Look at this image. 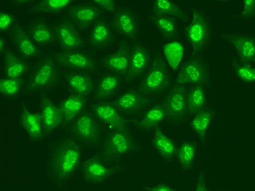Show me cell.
Returning <instances> with one entry per match:
<instances>
[{"label":"cell","instance_id":"1","mask_svg":"<svg viewBox=\"0 0 255 191\" xmlns=\"http://www.w3.org/2000/svg\"><path fill=\"white\" fill-rule=\"evenodd\" d=\"M82 154L80 143L71 136L62 138L53 144L46 169L57 187H63L71 180L82 163Z\"/></svg>","mask_w":255,"mask_h":191},{"label":"cell","instance_id":"2","mask_svg":"<svg viewBox=\"0 0 255 191\" xmlns=\"http://www.w3.org/2000/svg\"><path fill=\"white\" fill-rule=\"evenodd\" d=\"M189 19L183 27L182 37L186 43L190 56H203L214 42L213 20L202 8L189 9Z\"/></svg>","mask_w":255,"mask_h":191},{"label":"cell","instance_id":"3","mask_svg":"<svg viewBox=\"0 0 255 191\" xmlns=\"http://www.w3.org/2000/svg\"><path fill=\"white\" fill-rule=\"evenodd\" d=\"M172 83L170 69L160 51H156L137 90L143 95L152 97L165 93L170 89Z\"/></svg>","mask_w":255,"mask_h":191},{"label":"cell","instance_id":"4","mask_svg":"<svg viewBox=\"0 0 255 191\" xmlns=\"http://www.w3.org/2000/svg\"><path fill=\"white\" fill-rule=\"evenodd\" d=\"M137 147L129 129L113 130L104 138L100 155L106 164H118L125 156L134 152Z\"/></svg>","mask_w":255,"mask_h":191},{"label":"cell","instance_id":"5","mask_svg":"<svg viewBox=\"0 0 255 191\" xmlns=\"http://www.w3.org/2000/svg\"><path fill=\"white\" fill-rule=\"evenodd\" d=\"M57 64L50 56L46 57L40 61L27 80L24 94L48 90L59 84L60 74Z\"/></svg>","mask_w":255,"mask_h":191},{"label":"cell","instance_id":"6","mask_svg":"<svg viewBox=\"0 0 255 191\" xmlns=\"http://www.w3.org/2000/svg\"><path fill=\"white\" fill-rule=\"evenodd\" d=\"M211 65L203 56H190L176 72V85L207 86L211 82Z\"/></svg>","mask_w":255,"mask_h":191},{"label":"cell","instance_id":"7","mask_svg":"<svg viewBox=\"0 0 255 191\" xmlns=\"http://www.w3.org/2000/svg\"><path fill=\"white\" fill-rule=\"evenodd\" d=\"M68 126L69 134L80 143L95 147L101 142L103 125L91 112L84 111Z\"/></svg>","mask_w":255,"mask_h":191},{"label":"cell","instance_id":"8","mask_svg":"<svg viewBox=\"0 0 255 191\" xmlns=\"http://www.w3.org/2000/svg\"><path fill=\"white\" fill-rule=\"evenodd\" d=\"M111 27L121 36L136 42L141 36V17L134 8L123 5L113 13Z\"/></svg>","mask_w":255,"mask_h":191},{"label":"cell","instance_id":"9","mask_svg":"<svg viewBox=\"0 0 255 191\" xmlns=\"http://www.w3.org/2000/svg\"><path fill=\"white\" fill-rule=\"evenodd\" d=\"M82 175L85 182L90 185H101L125 170L119 163L110 165L104 163L101 155L86 159L82 164Z\"/></svg>","mask_w":255,"mask_h":191},{"label":"cell","instance_id":"10","mask_svg":"<svg viewBox=\"0 0 255 191\" xmlns=\"http://www.w3.org/2000/svg\"><path fill=\"white\" fill-rule=\"evenodd\" d=\"M187 86L176 85L168 92L162 103L166 113V120L173 124H181L188 117Z\"/></svg>","mask_w":255,"mask_h":191},{"label":"cell","instance_id":"11","mask_svg":"<svg viewBox=\"0 0 255 191\" xmlns=\"http://www.w3.org/2000/svg\"><path fill=\"white\" fill-rule=\"evenodd\" d=\"M151 51L141 42H136L131 47L128 69L124 77L125 83H131L141 79L145 74L152 59Z\"/></svg>","mask_w":255,"mask_h":191},{"label":"cell","instance_id":"12","mask_svg":"<svg viewBox=\"0 0 255 191\" xmlns=\"http://www.w3.org/2000/svg\"><path fill=\"white\" fill-rule=\"evenodd\" d=\"M18 124L28 140L37 143L45 140L41 117L39 112L34 111L25 102H22L20 108Z\"/></svg>","mask_w":255,"mask_h":191},{"label":"cell","instance_id":"13","mask_svg":"<svg viewBox=\"0 0 255 191\" xmlns=\"http://www.w3.org/2000/svg\"><path fill=\"white\" fill-rule=\"evenodd\" d=\"M220 38L233 48L235 55L239 59L255 63V36L254 34L231 32L221 34Z\"/></svg>","mask_w":255,"mask_h":191},{"label":"cell","instance_id":"14","mask_svg":"<svg viewBox=\"0 0 255 191\" xmlns=\"http://www.w3.org/2000/svg\"><path fill=\"white\" fill-rule=\"evenodd\" d=\"M53 32L55 42L63 50H79L84 47V40L79 28L71 19L58 23Z\"/></svg>","mask_w":255,"mask_h":191},{"label":"cell","instance_id":"15","mask_svg":"<svg viewBox=\"0 0 255 191\" xmlns=\"http://www.w3.org/2000/svg\"><path fill=\"white\" fill-rule=\"evenodd\" d=\"M55 59L58 65L72 71L89 73L96 70L94 57L80 50H63L55 55Z\"/></svg>","mask_w":255,"mask_h":191},{"label":"cell","instance_id":"16","mask_svg":"<svg viewBox=\"0 0 255 191\" xmlns=\"http://www.w3.org/2000/svg\"><path fill=\"white\" fill-rule=\"evenodd\" d=\"M90 112L102 125L112 130L128 129V121L113 103L106 101L97 102L91 107Z\"/></svg>","mask_w":255,"mask_h":191},{"label":"cell","instance_id":"17","mask_svg":"<svg viewBox=\"0 0 255 191\" xmlns=\"http://www.w3.org/2000/svg\"><path fill=\"white\" fill-rule=\"evenodd\" d=\"M71 20L80 30H86L102 18L103 11L91 2L72 4L67 9Z\"/></svg>","mask_w":255,"mask_h":191},{"label":"cell","instance_id":"18","mask_svg":"<svg viewBox=\"0 0 255 191\" xmlns=\"http://www.w3.org/2000/svg\"><path fill=\"white\" fill-rule=\"evenodd\" d=\"M152 102V97L143 95L137 89L124 92L113 103L122 114L131 115L141 112Z\"/></svg>","mask_w":255,"mask_h":191},{"label":"cell","instance_id":"19","mask_svg":"<svg viewBox=\"0 0 255 191\" xmlns=\"http://www.w3.org/2000/svg\"><path fill=\"white\" fill-rule=\"evenodd\" d=\"M38 111L41 117L44 135L46 139L53 135L59 127H62V115L58 105L46 95H43L40 98Z\"/></svg>","mask_w":255,"mask_h":191},{"label":"cell","instance_id":"20","mask_svg":"<svg viewBox=\"0 0 255 191\" xmlns=\"http://www.w3.org/2000/svg\"><path fill=\"white\" fill-rule=\"evenodd\" d=\"M130 54L131 47L122 43L112 53L102 58L101 65L110 72L125 77L129 67Z\"/></svg>","mask_w":255,"mask_h":191},{"label":"cell","instance_id":"21","mask_svg":"<svg viewBox=\"0 0 255 191\" xmlns=\"http://www.w3.org/2000/svg\"><path fill=\"white\" fill-rule=\"evenodd\" d=\"M182 38L164 41L160 51L170 70L176 73L189 53L187 44Z\"/></svg>","mask_w":255,"mask_h":191},{"label":"cell","instance_id":"22","mask_svg":"<svg viewBox=\"0 0 255 191\" xmlns=\"http://www.w3.org/2000/svg\"><path fill=\"white\" fill-rule=\"evenodd\" d=\"M148 21L164 41L182 37L183 25L178 20L166 15L149 14Z\"/></svg>","mask_w":255,"mask_h":191},{"label":"cell","instance_id":"23","mask_svg":"<svg viewBox=\"0 0 255 191\" xmlns=\"http://www.w3.org/2000/svg\"><path fill=\"white\" fill-rule=\"evenodd\" d=\"M12 40L16 51L22 59L32 61L37 59L40 52L21 25H15L12 28Z\"/></svg>","mask_w":255,"mask_h":191},{"label":"cell","instance_id":"24","mask_svg":"<svg viewBox=\"0 0 255 191\" xmlns=\"http://www.w3.org/2000/svg\"><path fill=\"white\" fill-rule=\"evenodd\" d=\"M114 39L112 27L106 19L101 18L90 27L88 41L91 48L101 50L112 45Z\"/></svg>","mask_w":255,"mask_h":191},{"label":"cell","instance_id":"25","mask_svg":"<svg viewBox=\"0 0 255 191\" xmlns=\"http://www.w3.org/2000/svg\"><path fill=\"white\" fill-rule=\"evenodd\" d=\"M149 14L171 17L183 26L189 19V11L173 0H154L151 2Z\"/></svg>","mask_w":255,"mask_h":191},{"label":"cell","instance_id":"26","mask_svg":"<svg viewBox=\"0 0 255 191\" xmlns=\"http://www.w3.org/2000/svg\"><path fill=\"white\" fill-rule=\"evenodd\" d=\"M89 97L72 94L62 100L58 105L62 115V127L70 124L84 112L88 104Z\"/></svg>","mask_w":255,"mask_h":191},{"label":"cell","instance_id":"27","mask_svg":"<svg viewBox=\"0 0 255 191\" xmlns=\"http://www.w3.org/2000/svg\"><path fill=\"white\" fill-rule=\"evenodd\" d=\"M64 78L72 94L89 97L95 91L96 83L89 73L71 71Z\"/></svg>","mask_w":255,"mask_h":191},{"label":"cell","instance_id":"28","mask_svg":"<svg viewBox=\"0 0 255 191\" xmlns=\"http://www.w3.org/2000/svg\"><path fill=\"white\" fill-rule=\"evenodd\" d=\"M2 77L24 78L30 72V66L27 61L7 50L2 55Z\"/></svg>","mask_w":255,"mask_h":191},{"label":"cell","instance_id":"29","mask_svg":"<svg viewBox=\"0 0 255 191\" xmlns=\"http://www.w3.org/2000/svg\"><path fill=\"white\" fill-rule=\"evenodd\" d=\"M166 120V113L162 101L150 108L141 117L133 120V124L139 130L150 132Z\"/></svg>","mask_w":255,"mask_h":191},{"label":"cell","instance_id":"30","mask_svg":"<svg viewBox=\"0 0 255 191\" xmlns=\"http://www.w3.org/2000/svg\"><path fill=\"white\" fill-rule=\"evenodd\" d=\"M122 84L121 77L113 73L102 75L96 84L94 98L97 102L105 101L115 96Z\"/></svg>","mask_w":255,"mask_h":191},{"label":"cell","instance_id":"31","mask_svg":"<svg viewBox=\"0 0 255 191\" xmlns=\"http://www.w3.org/2000/svg\"><path fill=\"white\" fill-rule=\"evenodd\" d=\"M152 145L161 159L171 163L176 158L178 149L176 144L162 131L160 126L154 131Z\"/></svg>","mask_w":255,"mask_h":191},{"label":"cell","instance_id":"32","mask_svg":"<svg viewBox=\"0 0 255 191\" xmlns=\"http://www.w3.org/2000/svg\"><path fill=\"white\" fill-rule=\"evenodd\" d=\"M28 35L38 48H46L55 42L53 30L46 21H34L29 27Z\"/></svg>","mask_w":255,"mask_h":191},{"label":"cell","instance_id":"33","mask_svg":"<svg viewBox=\"0 0 255 191\" xmlns=\"http://www.w3.org/2000/svg\"><path fill=\"white\" fill-rule=\"evenodd\" d=\"M215 111L210 106L192 115L190 121V127L198 135L199 140L202 144L206 142L208 131L215 118Z\"/></svg>","mask_w":255,"mask_h":191},{"label":"cell","instance_id":"34","mask_svg":"<svg viewBox=\"0 0 255 191\" xmlns=\"http://www.w3.org/2000/svg\"><path fill=\"white\" fill-rule=\"evenodd\" d=\"M73 1H51L36 0L27 9L29 15H56L67 10Z\"/></svg>","mask_w":255,"mask_h":191},{"label":"cell","instance_id":"35","mask_svg":"<svg viewBox=\"0 0 255 191\" xmlns=\"http://www.w3.org/2000/svg\"><path fill=\"white\" fill-rule=\"evenodd\" d=\"M187 99L189 115H195L209 106L205 86L192 85L188 90Z\"/></svg>","mask_w":255,"mask_h":191},{"label":"cell","instance_id":"36","mask_svg":"<svg viewBox=\"0 0 255 191\" xmlns=\"http://www.w3.org/2000/svg\"><path fill=\"white\" fill-rule=\"evenodd\" d=\"M230 66L235 77L241 83L254 85L255 83V63L239 59L235 55L231 57Z\"/></svg>","mask_w":255,"mask_h":191},{"label":"cell","instance_id":"37","mask_svg":"<svg viewBox=\"0 0 255 191\" xmlns=\"http://www.w3.org/2000/svg\"><path fill=\"white\" fill-rule=\"evenodd\" d=\"M27 80L24 78H5L0 79V95L10 102L18 100L25 89Z\"/></svg>","mask_w":255,"mask_h":191},{"label":"cell","instance_id":"38","mask_svg":"<svg viewBox=\"0 0 255 191\" xmlns=\"http://www.w3.org/2000/svg\"><path fill=\"white\" fill-rule=\"evenodd\" d=\"M198 154V146L194 142L184 141L177 149L176 158L181 169L184 172L192 170Z\"/></svg>","mask_w":255,"mask_h":191},{"label":"cell","instance_id":"39","mask_svg":"<svg viewBox=\"0 0 255 191\" xmlns=\"http://www.w3.org/2000/svg\"><path fill=\"white\" fill-rule=\"evenodd\" d=\"M255 16V0H243L241 3V8L238 13L232 15V18L240 19L246 21H250Z\"/></svg>","mask_w":255,"mask_h":191},{"label":"cell","instance_id":"40","mask_svg":"<svg viewBox=\"0 0 255 191\" xmlns=\"http://www.w3.org/2000/svg\"><path fill=\"white\" fill-rule=\"evenodd\" d=\"M17 21H18V18L13 13L6 11H1L0 12V32L1 34L6 33L12 30Z\"/></svg>","mask_w":255,"mask_h":191},{"label":"cell","instance_id":"41","mask_svg":"<svg viewBox=\"0 0 255 191\" xmlns=\"http://www.w3.org/2000/svg\"><path fill=\"white\" fill-rule=\"evenodd\" d=\"M102 10H105L109 13H114L117 7V1L113 0H106V1H92Z\"/></svg>","mask_w":255,"mask_h":191},{"label":"cell","instance_id":"42","mask_svg":"<svg viewBox=\"0 0 255 191\" xmlns=\"http://www.w3.org/2000/svg\"><path fill=\"white\" fill-rule=\"evenodd\" d=\"M36 0H11L10 3L16 9H20L26 5H31Z\"/></svg>","mask_w":255,"mask_h":191},{"label":"cell","instance_id":"43","mask_svg":"<svg viewBox=\"0 0 255 191\" xmlns=\"http://www.w3.org/2000/svg\"><path fill=\"white\" fill-rule=\"evenodd\" d=\"M148 190L156 191H173L177 190L170 186V185L165 183H159L150 187Z\"/></svg>","mask_w":255,"mask_h":191},{"label":"cell","instance_id":"44","mask_svg":"<svg viewBox=\"0 0 255 191\" xmlns=\"http://www.w3.org/2000/svg\"><path fill=\"white\" fill-rule=\"evenodd\" d=\"M7 43L3 34L0 35V55L1 56L7 50Z\"/></svg>","mask_w":255,"mask_h":191}]
</instances>
